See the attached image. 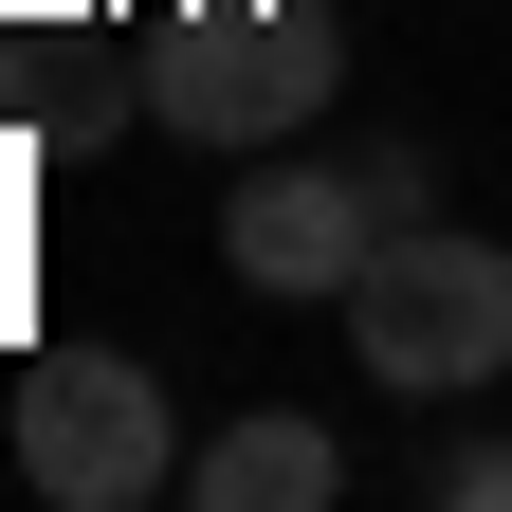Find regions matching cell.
<instances>
[{
	"instance_id": "cell-1",
	"label": "cell",
	"mask_w": 512,
	"mask_h": 512,
	"mask_svg": "<svg viewBox=\"0 0 512 512\" xmlns=\"http://www.w3.org/2000/svg\"><path fill=\"white\" fill-rule=\"evenodd\" d=\"M348 366L384 384V403H494L512 384V238H476V220H403L348 275Z\"/></svg>"
},
{
	"instance_id": "cell-2",
	"label": "cell",
	"mask_w": 512,
	"mask_h": 512,
	"mask_svg": "<svg viewBox=\"0 0 512 512\" xmlns=\"http://www.w3.org/2000/svg\"><path fill=\"white\" fill-rule=\"evenodd\" d=\"M330 92H348V19H311V0H202V19L147 55V128H183V147H220V165L293 147Z\"/></svg>"
},
{
	"instance_id": "cell-3",
	"label": "cell",
	"mask_w": 512,
	"mask_h": 512,
	"mask_svg": "<svg viewBox=\"0 0 512 512\" xmlns=\"http://www.w3.org/2000/svg\"><path fill=\"white\" fill-rule=\"evenodd\" d=\"M19 476L55 512H165L183 494V403H165V366H128L92 330H55L19 348Z\"/></svg>"
},
{
	"instance_id": "cell-4",
	"label": "cell",
	"mask_w": 512,
	"mask_h": 512,
	"mask_svg": "<svg viewBox=\"0 0 512 512\" xmlns=\"http://www.w3.org/2000/svg\"><path fill=\"white\" fill-rule=\"evenodd\" d=\"M384 238H403V220H384L366 147H311V128H293V147L238 165V202H220V275H238V293H348Z\"/></svg>"
},
{
	"instance_id": "cell-5",
	"label": "cell",
	"mask_w": 512,
	"mask_h": 512,
	"mask_svg": "<svg viewBox=\"0 0 512 512\" xmlns=\"http://www.w3.org/2000/svg\"><path fill=\"white\" fill-rule=\"evenodd\" d=\"M183 512H348V439L311 403H238L183 439Z\"/></svg>"
},
{
	"instance_id": "cell-6",
	"label": "cell",
	"mask_w": 512,
	"mask_h": 512,
	"mask_svg": "<svg viewBox=\"0 0 512 512\" xmlns=\"http://www.w3.org/2000/svg\"><path fill=\"white\" fill-rule=\"evenodd\" d=\"M0 128L19 147H55V165H92V147H128L147 128V55H110V37H55L19 92H0Z\"/></svg>"
},
{
	"instance_id": "cell-7",
	"label": "cell",
	"mask_w": 512,
	"mask_h": 512,
	"mask_svg": "<svg viewBox=\"0 0 512 512\" xmlns=\"http://www.w3.org/2000/svg\"><path fill=\"white\" fill-rule=\"evenodd\" d=\"M421 494H439V512H512V421H458V439L421 458Z\"/></svg>"
},
{
	"instance_id": "cell-8",
	"label": "cell",
	"mask_w": 512,
	"mask_h": 512,
	"mask_svg": "<svg viewBox=\"0 0 512 512\" xmlns=\"http://www.w3.org/2000/svg\"><path fill=\"white\" fill-rule=\"evenodd\" d=\"M348 147H366V183H384V220H439V165L403 147V128H348Z\"/></svg>"
}]
</instances>
